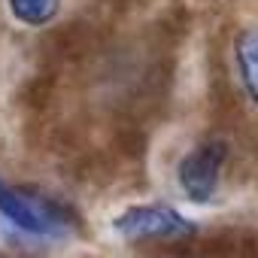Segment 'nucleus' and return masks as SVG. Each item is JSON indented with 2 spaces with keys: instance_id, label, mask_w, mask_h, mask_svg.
<instances>
[{
  "instance_id": "1",
  "label": "nucleus",
  "mask_w": 258,
  "mask_h": 258,
  "mask_svg": "<svg viewBox=\"0 0 258 258\" xmlns=\"http://www.w3.org/2000/svg\"><path fill=\"white\" fill-rule=\"evenodd\" d=\"M0 213H4L13 225L31 231V234H46V237H61L70 234L79 219L70 207L46 198V195H34L25 188H10L0 179Z\"/></svg>"
},
{
  "instance_id": "2",
  "label": "nucleus",
  "mask_w": 258,
  "mask_h": 258,
  "mask_svg": "<svg viewBox=\"0 0 258 258\" xmlns=\"http://www.w3.org/2000/svg\"><path fill=\"white\" fill-rule=\"evenodd\" d=\"M112 228L118 237L131 243H179L198 234L195 222H188L182 213L164 204H140L127 207L112 219Z\"/></svg>"
},
{
  "instance_id": "3",
  "label": "nucleus",
  "mask_w": 258,
  "mask_h": 258,
  "mask_svg": "<svg viewBox=\"0 0 258 258\" xmlns=\"http://www.w3.org/2000/svg\"><path fill=\"white\" fill-rule=\"evenodd\" d=\"M225 158H228L225 140H204L201 146H195L176 164V182H179L182 195L195 204H210L219 188Z\"/></svg>"
},
{
  "instance_id": "4",
  "label": "nucleus",
  "mask_w": 258,
  "mask_h": 258,
  "mask_svg": "<svg viewBox=\"0 0 258 258\" xmlns=\"http://www.w3.org/2000/svg\"><path fill=\"white\" fill-rule=\"evenodd\" d=\"M88 46H91V28L82 22H70L49 37L46 58L49 64H70V61H79L88 52Z\"/></svg>"
},
{
  "instance_id": "5",
  "label": "nucleus",
  "mask_w": 258,
  "mask_h": 258,
  "mask_svg": "<svg viewBox=\"0 0 258 258\" xmlns=\"http://www.w3.org/2000/svg\"><path fill=\"white\" fill-rule=\"evenodd\" d=\"M234 64L246 97L258 106V28H246L234 37Z\"/></svg>"
},
{
  "instance_id": "6",
  "label": "nucleus",
  "mask_w": 258,
  "mask_h": 258,
  "mask_svg": "<svg viewBox=\"0 0 258 258\" xmlns=\"http://www.w3.org/2000/svg\"><path fill=\"white\" fill-rule=\"evenodd\" d=\"M7 7L16 22H22L28 28H46L58 16L61 0H7Z\"/></svg>"
},
{
  "instance_id": "7",
  "label": "nucleus",
  "mask_w": 258,
  "mask_h": 258,
  "mask_svg": "<svg viewBox=\"0 0 258 258\" xmlns=\"http://www.w3.org/2000/svg\"><path fill=\"white\" fill-rule=\"evenodd\" d=\"M52 85H55L52 73H37V76H31V79L22 85L19 103H22L25 109H43L46 100L52 97Z\"/></svg>"
}]
</instances>
